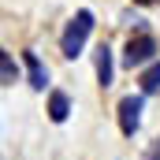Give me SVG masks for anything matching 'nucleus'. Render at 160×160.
<instances>
[{
    "mask_svg": "<svg viewBox=\"0 0 160 160\" xmlns=\"http://www.w3.org/2000/svg\"><path fill=\"white\" fill-rule=\"evenodd\" d=\"M112 75H116L112 48H108V45H101V48H97V82H101V86H112Z\"/></svg>",
    "mask_w": 160,
    "mask_h": 160,
    "instance_id": "nucleus-5",
    "label": "nucleus"
},
{
    "mask_svg": "<svg viewBox=\"0 0 160 160\" xmlns=\"http://www.w3.org/2000/svg\"><path fill=\"white\" fill-rule=\"evenodd\" d=\"M22 60H26V75H30V86H34V89H45V82H48V71L41 67L38 52H22Z\"/></svg>",
    "mask_w": 160,
    "mask_h": 160,
    "instance_id": "nucleus-6",
    "label": "nucleus"
},
{
    "mask_svg": "<svg viewBox=\"0 0 160 160\" xmlns=\"http://www.w3.org/2000/svg\"><path fill=\"white\" fill-rule=\"evenodd\" d=\"M138 4H157V0H138Z\"/></svg>",
    "mask_w": 160,
    "mask_h": 160,
    "instance_id": "nucleus-9",
    "label": "nucleus"
},
{
    "mask_svg": "<svg viewBox=\"0 0 160 160\" xmlns=\"http://www.w3.org/2000/svg\"><path fill=\"white\" fill-rule=\"evenodd\" d=\"M157 89H160V63H153L142 71V93H157Z\"/></svg>",
    "mask_w": 160,
    "mask_h": 160,
    "instance_id": "nucleus-8",
    "label": "nucleus"
},
{
    "mask_svg": "<svg viewBox=\"0 0 160 160\" xmlns=\"http://www.w3.org/2000/svg\"><path fill=\"white\" fill-rule=\"evenodd\" d=\"M153 56H157V41L149 38V34L130 38L127 48H123V63L127 67H145V63H153Z\"/></svg>",
    "mask_w": 160,
    "mask_h": 160,
    "instance_id": "nucleus-2",
    "label": "nucleus"
},
{
    "mask_svg": "<svg viewBox=\"0 0 160 160\" xmlns=\"http://www.w3.org/2000/svg\"><path fill=\"white\" fill-rule=\"evenodd\" d=\"M0 82H4V86H15V82H19V67H15V56H11L8 48L0 52Z\"/></svg>",
    "mask_w": 160,
    "mask_h": 160,
    "instance_id": "nucleus-7",
    "label": "nucleus"
},
{
    "mask_svg": "<svg viewBox=\"0 0 160 160\" xmlns=\"http://www.w3.org/2000/svg\"><path fill=\"white\" fill-rule=\"evenodd\" d=\"M89 30H93V11H89V8L75 11V19L67 22V30H63V38H60V52H63L67 60L82 56V48H86V38H89Z\"/></svg>",
    "mask_w": 160,
    "mask_h": 160,
    "instance_id": "nucleus-1",
    "label": "nucleus"
},
{
    "mask_svg": "<svg viewBox=\"0 0 160 160\" xmlns=\"http://www.w3.org/2000/svg\"><path fill=\"white\" fill-rule=\"evenodd\" d=\"M142 104H145V97H123L119 101V130L123 138H134L138 134V127H142Z\"/></svg>",
    "mask_w": 160,
    "mask_h": 160,
    "instance_id": "nucleus-3",
    "label": "nucleus"
},
{
    "mask_svg": "<svg viewBox=\"0 0 160 160\" xmlns=\"http://www.w3.org/2000/svg\"><path fill=\"white\" fill-rule=\"evenodd\" d=\"M67 116H71V97L60 93V89L48 93V119H52V123H63Z\"/></svg>",
    "mask_w": 160,
    "mask_h": 160,
    "instance_id": "nucleus-4",
    "label": "nucleus"
}]
</instances>
